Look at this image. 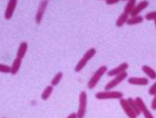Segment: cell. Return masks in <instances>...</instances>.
Listing matches in <instances>:
<instances>
[{"instance_id":"cell-24","label":"cell","mask_w":156,"mask_h":118,"mask_svg":"<svg viewBox=\"0 0 156 118\" xmlns=\"http://www.w3.org/2000/svg\"><path fill=\"white\" fill-rule=\"evenodd\" d=\"M142 114H143L145 118H155V117H154V115L152 114V113H151V110L148 108L144 109L143 112H142Z\"/></svg>"},{"instance_id":"cell-7","label":"cell","mask_w":156,"mask_h":118,"mask_svg":"<svg viewBox=\"0 0 156 118\" xmlns=\"http://www.w3.org/2000/svg\"><path fill=\"white\" fill-rule=\"evenodd\" d=\"M17 2H18V0H9L8 3H7V8L5 10V19L6 20H10L12 18L13 16V12H15V10H16V7H17Z\"/></svg>"},{"instance_id":"cell-21","label":"cell","mask_w":156,"mask_h":118,"mask_svg":"<svg viewBox=\"0 0 156 118\" xmlns=\"http://www.w3.org/2000/svg\"><path fill=\"white\" fill-rule=\"evenodd\" d=\"M135 102H136V104H137V106H138V108H140V113L143 112V110L145 108H147V107H146V104L144 102V100L142 98H140V97H136V98H135Z\"/></svg>"},{"instance_id":"cell-12","label":"cell","mask_w":156,"mask_h":118,"mask_svg":"<svg viewBox=\"0 0 156 118\" xmlns=\"http://www.w3.org/2000/svg\"><path fill=\"white\" fill-rule=\"evenodd\" d=\"M21 64H23V59L18 58V57H16V59H13L12 65L10 66V68H11L10 74L11 75H17L18 71H19L20 67H21Z\"/></svg>"},{"instance_id":"cell-25","label":"cell","mask_w":156,"mask_h":118,"mask_svg":"<svg viewBox=\"0 0 156 118\" xmlns=\"http://www.w3.org/2000/svg\"><path fill=\"white\" fill-rule=\"evenodd\" d=\"M148 94H150V95H152V96H154L156 94V82H154L153 85L151 86L150 90H148Z\"/></svg>"},{"instance_id":"cell-15","label":"cell","mask_w":156,"mask_h":118,"mask_svg":"<svg viewBox=\"0 0 156 118\" xmlns=\"http://www.w3.org/2000/svg\"><path fill=\"white\" fill-rule=\"evenodd\" d=\"M136 5V0H128V1H126V5L124 7V12L127 13V15H130Z\"/></svg>"},{"instance_id":"cell-27","label":"cell","mask_w":156,"mask_h":118,"mask_svg":"<svg viewBox=\"0 0 156 118\" xmlns=\"http://www.w3.org/2000/svg\"><path fill=\"white\" fill-rule=\"evenodd\" d=\"M106 3H107L108 6H113V5H116L120 1V0H105Z\"/></svg>"},{"instance_id":"cell-10","label":"cell","mask_w":156,"mask_h":118,"mask_svg":"<svg viewBox=\"0 0 156 118\" xmlns=\"http://www.w3.org/2000/svg\"><path fill=\"white\" fill-rule=\"evenodd\" d=\"M127 80L128 84L134 86H146L148 84V79L146 77H129Z\"/></svg>"},{"instance_id":"cell-2","label":"cell","mask_w":156,"mask_h":118,"mask_svg":"<svg viewBox=\"0 0 156 118\" xmlns=\"http://www.w3.org/2000/svg\"><path fill=\"white\" fill-rule=\"evenodd\" d=\"M107 72V67L106 66H101L99 68L94 72V75L91 76V78L89 79V82L87 84V87L89 89H94L96 87V85L98 84V82L101 80V78Z\"/></svg>"},{"instance_id":"cell-28","label":"cell","mask_w":156,"mask_h":118,"mask_svg":"<svg viewBox=\"0 0 156 118\" xmlns=\"http://www.w3.org/2000/svg\"><path fill=\"white\" fill-rule=\"evenodd\" d=\"M67 118H78L77 117V113H73V114H70V115H69Z\"/></svg>"},{"instance_id":"cell-22","label":"cell","mask_w":156,"mask_h":118,"mask_svg":"<svg viewBox=\"0 0 156 118\" xmlns=\"http://www.w3.org/2000/svg\"><path fill=\"white\" fill-rule=\"evenodd\" d=\"M11 71V68H10V66H7V65H3V64H0V72H2V74H10Z\"/></svg>"},{"instance_id":"cell-1","label":"cell","mask_w":156,"mask_h":118,"mask_svg":"<svg viewBox=\"0 0 156 118\" xmlns=\"http://www.w3.org/2000/svg\"><path fill=\"white\" fill-rule=\"evenodd\" d=\"M95 55H96V49H95V48H89V49L85 53L84 56L81 57V59H79V61L77 62V65H76V67H75V71L76 72L81 71V70L85 68V66L87 65V62L89 61Z\"/></svg>"},{"instance_id":"cell-5","label":"cell","mask_w":156,"mask_h":118,"mask_svg":"<svg viewBox=\"0 0 156 118\" xmlns=\"http://www.w3.org/2000/svg\"><path fill=\"white\" fill-rule=\"evenodd\" d=\"M127 77H128V75H127V71H125V72H123V74H119V75L115 76V77L112 79L111 82H108L107 84H106V86H105V90H112L113 88H115V87H117V86L119 85L122 82H124V80H125Z\"/></svg>"},{"instance_id":"cell-16","label":"cell","mask_w":156,"mask_h":118,"mask_svg":"<svg viewBox=\"0 0 156 118\" xmlns=\"http://www.w3.org/2000/svg\"><path fill=\"white\" fill-rule=\"evenodd\" d=\"M144 18L142 16H135V17H129L128 20H127L126 25L128 26H135V25H138V23H143Z\"/></svg>"},{"instance_id":"cell-19","label":"cell","mask_w":156,"mask_h":118,"mask_svg":"<svg viewBox=\"0 0 156 118\" xmlns=\"http://www.w3.org/2000/svg\"><path fill=\"white\" fill-rule=\"evenodd\" d=\"M127 102H128V105L130 106V108L133 109V110L135 112V114H136L137 116L142 114V113H140V108H138V106H137L136 102H135V99H133V98H127Z\"/></svg>"},{"instance_id":"cell-31","label":"cell","mask_w":156,"mask_h":118,"mask_svg":"<svg viewBox=\"0 0 156 118\" xmlns=\"http://www.w3.org/2000/svg\"><path fill=\"white\" fill-rule=\"evenodd\" d=\"M3 118H5V117H3Z\"/></svg>"},{"instance_id":"cell-4","label":"cell","mask_w":156,"mask_h":118,"mask_svg":"<svg viewBox=\"0 0 156 118\" xmlns=\"http://www.w3.org/2000/svg\"><path fill=\"white\" fill-rule=\"evenodd\" d=\"M87 110V94L85 92H80L79 94V105H78L77 117L84 118Z\"/></svg>"},{"instance_id":"cell-6","label":"cell","mask_w":156,"mask_h":118,"mask_svg":"<svg viewBox=\"0 0 156 118\" xmlns=\"http://www.w3.org/2000/svg\"><path fill=\"white\" fill-rule=\"evenodd\" d=\"M47 6H48V0H41L40 3L38 6V9H37L36 16H35V20H36V23H40L42 21V18H44V15H45V11L47 9Z\"/></svg>"},{"instance_id":"cell-11","label":"cell","mask_w":156,"mask_h":118,"mask_svg":"<svg viewBox=\"0 0 156 118\" xmlns=\"http://www.w3.org/2000/svg\"><path fill=\"white\" fill-rule=\"evenodd\" d=\"M147 6H148V1H147V0H143V1L138 2L136 6H135L133 11H132V13H130V17L140 16V13L142 12L144 9H146Z\"/></svg>"},{"instance_id":"cell-20","label":"cell","mask_w":156,"mask_h":118,"mask_svg":"<svg viewBox=\"0 0 156 118\" xmlns=\"http://www.w3.org/2000/svg\"><path fill=\"white\" fill-rule=\"evenodd\" d=\"M62 76H64V74H62V71L57 72L51 79V86H54V87H55V86H58V84L60 82V80H62Z\"/></svg>"},{"instance_id":"cell-30","label":"cell","mask_w":156,"mask_h":118,"mask_svg":"<svg viewBox=\"0 0 156 118\" xmlns=\"http://www.w3.org/2000/svg\"><path fill=\"white\" fill-rule=\"evenodd\" d=\"M124 1H128V0H124Z\"/></svg>"},{"instance_id":"cell-18","label":"cell","mask_w":156,"mask_h":118,"mask_svg":"<svg viewBox=\"0 0 156 118\" xmlns=\"http://www.w3.org/2000/svg\"><path fill=\"white\" fill-rule=\"evenodd\" d=\"M52 90H54V86H47L45 89H44V92H41V99L42 100H47L49 99V97L51 96L52 94Z\"/></svg>"},{"instance_id":"cell-8","label":"cell","mask_w":156,"mask_h":118,"mask_svg":"<svg viewBox=\"0 0 156 118\" xmlns=\"http://www.w3.org/2000/svg\"><path fill=\"white\" fill-rule=\"evenodd\" d=\"M119 104H120V107L123 108L124 113L126 114V116L128 118H137V115L135 114L133 109L130 108V106L128 105V102H127V99H119Z\"/></svg>"},{"instance_id":"cell-3","label":"cell","mask_w":156,"mask_h":118,"mask_svg":"<svg viewBox=\"0 0 156 118\" xmlns=\"http://www.w3.org/2000/svg\"><path fill=\"white\" fill-rule=\"evenodd\" d=\"M96 99L105 100V99H122L123 98V92H115V90H104V92H98L95 95Z\"/></svg>"},{"instance_id":"cell-29","label":"cell","mask_w":156,"mask_h":118,"mask_svg":"<svg viewBox=\"0 0 156 118\" xmlns=\"http://www.w3.org/2000/svg\"><path fill=\"white\" fill-rule=\"evenodd\" d=\"M154 23H155V26H156V20H155V21H154Z\"/></svg>"},{"instance_id":"cell-9","label":"cell","mask_w":156,"mask_h":118,"mask_svg":"<svg viewBox=\"0 0 156 118\" xmlns=\"http://www.w3.org/2000/svg\"><path fill=\"white\" fill-rule=\"evenodd\" d=\"M127 69H128V64H127V62H123V64H120L119 66L115 67L114 69L108 70L106 74L108 75V77H115V76L119 75V74H123V72L127 71Z\"/></svg>"},{"instance_id":"cell-14","label":"cell","mask_w":156,"mask_h":118,"mask_svg":"<svg viewBox=\"0 0 156 118\" xmlns=\"http://www.w3.org/2000/svg\"><path fill=\"white\" fill-rule=\"evenodd\" d=\"M142 70H143L144 74H145L150 79H156V70H154L152 67H150V66H147V65H144L143 67H142Z\"/></svg>"},{"instance_id":"cell-17","label":"cell","mask_w":156,"mask_h":118,"mask_svg":"<svg viewBox=\"0 0 156 118\" xmlns=\"http://www.w3.org/2000/svg\"><path fill=\"white\" fill-rule=\"evenodd\" d=\"M128 18H129V15H127V13L123 12L119 17H118V18H117V20H116V27H118V28H119V27L124 26V25L127 23Z\"/></svg>"},{"instance_id":"cell-13","label":"cell","mask_w":156,"mask_h":118,"mask_svg":"<svg viewBox=\"0 0 156 118\" xmlns=\"http://www.w3.org/2000/svg\"><path fill=\"white\" fill-rule=\"evenodd\" d=\"M28 50V43L26 41H23L20 43L19 47H18V50H17V57L20 59H23V57L26 56V53Z\"/></svg>"},{"instance_id":"cell-23","label":"cell","mask_w":156,"mask_h":118,"mask_svg":"<svg viewBox=\"0 0 156 118\" xmlns=\"http://www.w3.org/2000/svg\"><path fill=\"white\" fill-rule=\"evenodd\" d=\"M145 19L148 21H155L156 20V11H151L145 16Z\"/></svg>"},{"instance_id":"cell-26","label":"cell","mask_w":156,"mask_h":118,"mask_svg":"<svg viewBox=\"0 0 156 118\" xmlns=\"http://www.w3.org/2000/svg\"><path fill=\"white\" fill-rule=\"evenodd\" d=\"M151 108H152V110H156V94L154 95V98H153V100H152Z\"/></svg>"}]
</instances>
